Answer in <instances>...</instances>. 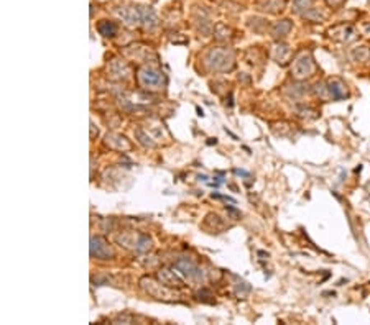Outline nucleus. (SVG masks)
Wrapping results in <instances>:
<instances>
[{"label":"nucleus","instance_id":"18","mask_svg":"<svg viewBox=\"0 0 370 325\" xmlns=\"http://www.w3.org/2000/svg\"><path fill=\"white\" fill-rule=\"evenodd\" d=\"M196 296H198V299L203 300V302H208V304H213L214 302V299H213L214 296H213V293H211L209 289H201Z\"/></svg>","mask_w":370,"mask_h":325},{"label":"nucleus","instance_id":"2","mask_svg":"<svg viewBox=\"0 0 370 325\" xmlns=\"http://www.w3.org/2000/svg\"><path fill=\"white\" fill-rule=\"evenodd\" d=\"M137 79H138V84H140L143 89L158 90L165 85V76H163V73L155 68H152V66H143V68L138 69Z\"/></svg>","mask_w":370,"mask_h":325},{"label":"nucleus","instance_id":"4","mask_svg":"<svg viewBox=\"0 0 370 325\" xmlns=\"http://www.w3.org/2000/svg\"><path fill=\"white\" fill-rule=\"evenodd\" d=\"M140 288L145 291V293L150 296V298H155L158 300H165V302H170L175 298V293L170 289V286L163 284L161 281L152 279V278H142L140 279Z\"/></svg>","mask_w":370,"mask_h":325},{"label":"nucleus","instance_id":"13","mask_svg":"<svg viewBox=\"0 0 370 325\" xmlns=\"http://www.w3.org/2000/svg\"><path fill=\"white\" fill-rule=\"evenodd\" d=\"M138 12H140V22L143 27L148 30L156 27V15L152 7H138Z\"/></svg>","mask_w":370,"mask_h":325},{"label":"nucleus","instance_id":"10","mask_svg":"<svg viewBox=\"0 0 370 325\" xmlns=\"http://www.w3.org/2000/svg\"><path fill=\"white\" fill-rule=\"evenodd\" d=\"M328 92L334 100H342L347 97V87L340 79H331L328 82Z\"/></svg>","mask_w":370,"mask_h":325},{"label":"nucleus","instance_id":"22","mask_svg":"<svg viewBox=\"0 0 370 325\" xmlns=\"http://www.w3.org/2000/svg\"><path fill=\"white\" fill-rule=\"evenodd\" d=\"M234 173L237 176H242V178H250V173H248V171H244V169H234Z\"/></svg>","mask_w":370,"mask_h":325},{"label":"nucleus","instance_id":"5","mask_svg":"<svg viewBox=\"0 0 370 325\" xmlns=\"http://www.w3.org/2000/svg\"><path fill=\"white\" fill-rule=\"evenodd\" d=\"M175 268L180 273L185 276V278H188L189 281H203L204 279V273L203 270L189 260V258H180V260H176L175 263Z\"/></svg>","mask_w":370,"mask_h":325},{"label":"nucleus","instance_id":"3","mask_svg":"<svg viewBox=\"0 0 370 325\" xmlns=\"http://www.w3.org/2000/svg\"><path fill=\"white\" fill-rule=\"evenodd\" d=\"M117 242L120 245L132 248L135 251H150L152 250V238L143 233H135V232H122L117 235Z\"/></svg>","mask_w":370,"mask_h":325},{"label":"nucleus","instance_id":"7","mask_svg":"<svg viewBox=\"0 0 370 325\" xmlns=\"http://www.w3.org/2000/svg\"><path fill=\"white\" fill-rule=\"evenodd\" d=\"M91 256L95 260H110L114 256V250L104 237L95 235L91 238Z\"/></svg>","mask_w":370,"mask_h":325},{"label":"nucleus","instance_id":"11","mask_svg":"<svg viewBox=\"0 0 370 325\" xmlns=\"http://www.w3.org/2000/svg\"><path fill=\"white\" fill-rule=\"evenodd\" d=\"M105 145L114 148V150H117V151H130L132 150V145L127 141V138L115 135V133L107 135V138H105Z\"/></svg>","mask_w":370,"mask_h":325},{"label":"nucleus","instance_id":"1","mask_svg":"<svg viewBox=\"0 0 370 325\" xmlns=\"http://www.w3.org/2000/svg\"><path fill=\"white\" fill-rule=\"evenodd\" d=\"M204 63L213 71H230L234 68V54L224 48H213L206 54Z\"/></svg>","mask_w":370,"mask_h":325},{"label":"nucleus","instance_id":"23","mask_svg":"<svg viewBox=\"0 0 370 325\" xmlns=\"http://www.w3.org/2000/svg\"><path fill=\"white\" fill-rule=\"evenodd\" d=\"M326 2H328V5H331V7H339L344 0H326Z\"/></svg>","mask_w":370,"mask_h":325},{"label":"nucleus","instance_id":"19","mask_svg":"<svg viewBox=\"0 0 370 325\" xmlns=\"http://www.w3.org/2000/svg\"><path fill=\"white\" fill-rule=\"evenodd\" d=\"M242 289L245 291V293H250V291H252V288H250V286H248L247 283H245V281H242V279H240L239 281V284H235V291H237V296H239V298H242L244 299V293H242Z\"/></svg>","mask_w":370,"mask_h":325},{"label":"nucleus","instance_id":"12","mask_svg":"<svg viewBox=\"0 0 370 325\" xmlns=\"http://www.w3.org/2000/svg\"><path fill=\"white\" fill-rule=\"evenodd\" d=\"M117 15L122 18L123 22L127 23V25H138L140 22V12H138V8H130V7H122L117 10Z\"/></svg>","mask_w":370,"mask_h":325},{"label":"nucleus","instance_id":"20","mask_svg":"<svg viewBox=\"0 0 370 325\" xmlns=\"http://www.w3.org/2000/svg\"><path fill=\"white\" fill-rule=\"evenodd\" d=\"M132 315H119L117 319H115V322H123V324H130L132 322Z\"/></svg>","mask_w":370,"mask_h":325},{"label":"nucleus","instance_id":"15","mask_svg":"<svg viewBox=\"0 0 370 325\" xmlns=\"http://www.w3.org/2000/svg\"><path fill=\"white\" fill-rule=\"evenodd\" d=\"M272 54H273V59H275L277 63L285 64L288 54H290V48H288L286 45H283V43H278V45L273 48Z\"/></svg>","mask_w":370,"mask_h":325},{"label":"nucleus","instance_id":"14","mask_svg":"<svg viewBox=\"0 0 370 325\" xmlns=\"http://www.w3.org/2000/svg\"><path fill=\"white\" fill-rule=\"evenodd\" d=\"M291 28L293 25L290 20H280L272 27V36L277 38V40H281V38H285L291 31Z\"/></svg>","mask_w":370,"mask_h":325},{"label":"nucleus","instance_id":"21","mask_svg":"<svg viewBox=\"0 0 370 325\" xmlns=\"http://www.w3.org/2000/svg\"><path fill=\"white\" fill-rule=\"evenodd\" d=\"M225 209H227V212H229L230 215H232V217H234V218H237V217H240V212H239V210H237V209H234V207H232V205H225Z\"/></svg>","mask_w":370,"mask_h":325},{"label":"nucleus","instance_id":"8","mask_svg":"<svg viewBox=\"0 0 370 325\" xmlns=\"http://www.w3.org/2000/svg\"><path fill=\"white\" fill-rule=\"evenodd\" d=\"M107 73L110 76V79L114 81H125L128 76H130V69L128 66L120 59H112L107 68Z\"/></svg>","mask_w":370,"mask_h":325},{"label":"nucleus","instance_id":"6","mask_svg":"<svg viewBox=\"0 0 370 325\" xmlns=\"http://www.w3.org/2000/svg\"><path fill=\"white\" fill-rule=\"evenodd\" d=\"M313 73H314V61L309 54H303L301 58H298L291 68L293 78L298 81L308 79L309 76H313Z\"/></svg>","mask_w":370,"mask_h":325},{"label":"nucleus","instance_id":"16","mask_svg":"<svg viewBox=\"0 0 370 325\" xmlns=\"http://www.w3.org/2000/svg\"><path fill=\"white\" fill-rule=\"evenodd\" d=\"M97 30H99V33L102 36H105V38H112V36H115V33H117V27L114 25L112 22H107V20H102L97 25Z\"/></svg>","mask_w":370,"mask_h":325},{"label":"nucleus","instance_id":"9","mask_svg":"<svg viewBox=\"0 0 370 325\" xmlns=\"http://www.w3.org/2000/svg\"><path fill=\"white\" fill-rule=\"evenodd\" d=\"M156 278L160 279L163 284L170 286V288H183V286H185L183 279L175 273V271H171L170 268H160L156 273Z\"/></svg>","mask_w":370,"mask_h":325},{"label":"nucleus","instance_id":"17","mask_svg":"<svg viewBox=\"0 0 370 325\" xmlns=\"http://www.w3.org/2000/svg\"><path fill=\"white\" fill-rule=\"evenodd\" d=\"M135 136L138 138V141H140L143 146H150V148L155 146V141H152V138L147 136L142 130H135Z\"/></svg>","mask_w":370,"mask_h":325}]
</instances>
